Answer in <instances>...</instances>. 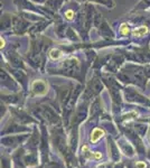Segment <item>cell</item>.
Masks as SVG:
<instances>
[{"label":"cell","mask_w":150,"mask_h":168,"mask_svg":"<svg viewBox=\"0 0 150 168\" xmlns=\"http://www.w3.org/2000/svg\"><path fill=\"white\" fill-rule=\"evenodd\" d=\"M32 89L34 91V93L37 94V95H44L47 92V85L43 81H35L32 83Z\"/></svg>","instance_id":"cell-1"},{"label":"cell","mask_w":150,"mask_h":168,"mask_svg":"<svg viewBox=\"0 0 150 168\" xmlns=\"http://www.w3.org/2000/svg\"><path fill=\"white\" fill-rule=\"evenodd\" d=\"M103 136H104V131L101 130V129H99V128L94 129V130L92 131V135H91V142L92 144H95V142L99 141Z\"/></svg>","instance_id":"cell-2"},{"label":"cell","mask_w":150,"mask_h":168,"mask_svg":"<svg viewBox=\"0 0 150 168\" xmlns=\"http://www.w3.org/2000/svg\"><path fill=\"white\" fill-rule=\"evenodd\" d=\"M148 32V28L146 26H141L139 27L138 29H134L133 32H132V34H133V36H142V35L147 34Z\"/></svg>","instance_id":"cell-3"},{"label":"cell","mask_w":150,"mask_h":168,"mask_svg":"<svg viewBox=\"0 0 150 168\" xmlns=\"http://www.w3.org/2000/svg\"><path fill=\"white\" fill-rule=\"evenodd\" d=\"M61 55H62V52L59 51V49H56V48H54V49H52L49 52V57L52 59H58L61 57Z\"/></svg>","instance_id":"cell-4"},{"label":"cell","mask_w":150,"mask_h":168,"mask_svg":"<svg viewBox=\"0 0 150 168\" xmlns=\"http://www.w3.org/2000/svg\"><path fill=\"white\" fill-rule=\"evenodd\" d=\"M121 33L123 35H128L130 33V29H129V27L127 26L126 24H122L121 25Z\"/></svg>","instance_id":"cell-5"},{"label":"cell","mask_w":150,"mask_h":168,"mask_svg":"<svg viewBox=\"0 0 150 168\" xmlns=\"http://www.w3.org/2000/svg\"><path fill=\"white\" fill-rule=\"evenodd\" d=\"M65 17H66L68 20H72V19L74 18V11H73V10H67L66 13H65Z\"/></svg>","instance_id":"cell-6"},{"label":"cell","mask_w":150,"mask_h":168,"mask_svg":"<svg viewBox=\"0 0 150 168\" xmlns=\"http://www.w3.org/2000/svg\"><path fill=\"white\" fill-rule=\"evenodd\" d=\"M91 157L94 158V159H101L102 158V154L99 151H94V152H91Z\"/></svg>","instance_id":"cell-7"},{"label":"cell","mask_w":150,"mask_h":168,"mask_svg":"<svg viewBox=\"0 0 150 168\" xmlns=\"http://www.w3.org/2000/svg\"><path fill=\"white\" fill-rule=\"evenodd\" d=\"M136 166H137V168H147V165H146V163H143V161H138V163L136 164Z\"/></svg>","instance_id":"cell-8"},{"label":"cell","mask_w":150,"mask_h":168,"mask_svg":"<svg viewBox=\"0 0 150 168\" xmlns=\"http://www.w3.org/2000/svg\"><path fill=\"white\" fill-rule=\"evenodd\" d=\"M0 43H1V48H2L3 46H5V40H3L2 38H1V39H0Z\"/></svg>","instance_id":"cell-9"}]
</instances>
